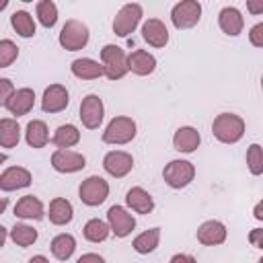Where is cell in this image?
<instances>
[{
	"label": "cell",
	"mask_w": 263,
	"mask_h": 263,
	"mask_svg": "<svg viewBox=\"0 0 263 263\" xmlns=\"http://www.w3.org/2000/svg\"><path fill=\"white\" fill-rule=\"evenodd\" d=\"M21 142V125L12 117H2L0 119V146L4 150L14 148Z\"/></svg>",
	"instance_id": "cell-26"
},
{
	"label": "cell",
	"mask_w": 263,
	"mask_h": 263,
	"mask_svg": "<svg viewBox=\"0 0 263 263\" xmlns=\"http://www.w3.org/2000/svg\"><path fill=\"white\" fill-rule=\"evenodd\" d=\"M168 263H197V259L193 255H189V253H177V255L171 257Z\"/></svg>",
	"instance_id": "cell-40"
},
{
	"label": "cell",
	"mask_w": 263,
	"mask_h": 263,
	"mask_svg": "<svg viewBox=\"0 0 263 263\" xmlns=\"http://www.w3.org/2000/svg\"><path fill=\"white\" fill-rule=\"evenodd\" d=\"M249 242L257 249H263V228H253L249 232Z\"/></svg>",
	"instance_id": "cell-38"
},
{
	"label": "cell",
	"mask_w": 263,
	"mask_h": 263,
	"mask_svg": "<svg viewBox=\"0 0 263 263\" xmlns=\"http://www.w3.org/2000/svg\"><path fill=\"white\" fill-rule=\"evenodd\" d=\"M201 18V4L197 0H181L171 8V23L175 29H191Z\"/></svg>",
	"instance_id": "cell-7"
},
{
	"label": "cell",
	"mask_w": 263,
	"mask_h": 263,
	"mask_svg": "<svg viewBox=\"0 0 263 263\" xmlns=\"http://www.w3.org/2000/svg\"><path fill=\"white\" fill-rule=\"evenodd\" d=\"M82 234H84V238H86L88 242H103V240H107V238H109L111 228H109V224H107L105 220L90 218V220L84 224Z\"/></svg>",
	"instance_id": "cell-31"
},
{
	"label": "cell",
	"mask_w": 263,
	"mask_h": 263,
	"mask_svg": "<svg viewBox=\"0 0 263 263\" xmlns=\"http://www.w3.org/2000/svg\"><path fill=\"white\" fill-rule=\"evenodd\" d=\"M70 105V92L64 84H49L41 97V109L45 113H60Z\"/></svg>",
	"instance_id": "cell-14"
},
{
	"label": "cell",
	"mask_w": 263,
	"mask_h": 263,
	"mask_svg": "<svg viewBox=\"0 0 263 263\" xmlns=\"http://www.w3.org/2000/svg\"><path fill=\"white\" fill-rule=\"evenodd\" d=\"M16 58H18L16 43L10 39H2L0 41V68H8Z\"/></svg>",
	"instance_id": "cell-35"
},
{
	"label": "cell",
	"mask_w": 263,
	"mask_h": 263,
	"mask_svg": "<svg viewBox=\"0 0 263 263\" xmlns=\"http://www.w3.org/2000/svg\"><path fill=\"white\" fill-rule=\"evenodd\" d=\"M226 236H228L226 224L220 220H205L197 226V232H195L197 242L203 247H218L226 240Z\"/></svg>",
	"instance_id": "cell-13"
},
{
	"label": "cell",
	"mask_w": 263,
	"mask_h": 263,
	"mask_svg": "<svg viewBox=\"0 0 263 263\" xmlns=\"http://www.w3.org/2000/svg\"><path fill=\"white\" fill-rule=\"evenodd\" d=\"M35 105V90L29 88V86H23V88H16L14 95L8 99V103L4 105V109L14 115V117H21V115H27Z\"/></svg>",
	"instance_id": "cell-16"
},
{
	"label": "cell",
	"mask_w": 263,
	"mask_h": 263,
	"mask_svg": "<svg viewBox=\"0 0 263 263\" xmlns=\"http://www.w3.org/2000/svg\"><path fill=\"white\" fill-rule=\"evenodd\" d=\"M253 216H255L257 220H261V222H263V199L255 203V208H253Z\"/></svg>",
	"instance_id": "cell-42"
},
{
	"label": "cell",
	"mask_w": 263,
	"mask_h": 263,
	"mask_svg": "<svg viewBox=\"0 0 263 263\" xmlns=\"http://www.w3.org/2000/svg\"><path fill=\"white\" fill-rule=\"evenodd\" d=\"M90 39V33H88V27L76 18H70L64 23L60 35H58V41L60 45L66 49V51H78V49H84L86 43Z\"/></svg>",
	"instance_id": "cell-4"
},
{
	"label": "cell",
	"mask_w": 263,
	"mask_h": 263,
	"mask_svg": "<svg viewBox=\"0 0 263 263\" xmlns=\"http://www.w3.org/2000/svg\"><path fill=\"white\" fill-rule=\"evenodd\" d=\"M78 197H80V201L84 205L97 208V205H101L109 197V183L103 177H99V175H90V177H86L80 183Z\"/></svg>",
	"instance_id": "cell-6"
},
{
	"label": "cell",
	"mask_w": 263,
	"mask_h": 263,
	"mask_svg": "<svg viewBox=\"0 0 263 263\" xmlns=\"http://www.w3.org/2000/svg\"><path fill=\"white\" fill-rule=\"evenodd\" d=\"M70 72L80 78V80H97L101 76H105V68L101 62L92 60V58H76L70 64Z\"/></svg>",
	"instance_id": "cell-21"
},
{
	"label": "cell",
	"mask_w": 263,
	"mask_h": 263,
	"mask_svg": "<svg viewBox=\"0 0 263 263\" xmlns=\"http://www.w3.org/2000/svg\"><path fill=\"white\" fill-rule=\"evenodd\" d=\"M14 86H12V82H10V78H0V103H2V107L8 103V99L14 95Z\"/></svg>",
	"instance_id": "cell-36"
},
{
	"label": "cell",
	"mask_w": 263,
	"mask_h": 263,
	"mask_svg": "<svg viewBox=\"0 0 263 263\" xmlns=\"http://www.w3.org/2000/svg\"><path fill=\"white\" fill-rule=\"evenodd\" d=\"M158 242H160V228H148V230H144L142 234H138V236L134 238L132 247H134L136 253L148 255V253L156 251Z\"/></svg>",
	"instance_id": "cell-30"
},
{
	"label": "cell",
	"mask_w": 263,
	"mask_h": 263,
	"mask_svg": "<svg viewBox=\"0 0 263 263\" xmlns=\"http://www.w3.org/2000/svg\"><path fill=\"white\" fill-rule=\"evenodd\" d=\"M218 25H220L222 33H226L228 37H238L242 33V27H245L242 12L236 6H224L218 12Z\"/></svg>",
	"instance_id": "cell-17"
},
{
	"label": "cell",
	"mask_w": 263,
	"mask_h": 263,
	"mask_svg": "<svg viewBox=\"0 0 263 263\" xmlns=\"http://www.w3.org/2000/svg\"><path fill=\"white\" fill-rule=\"evenodd\" d=\"M80 121L86 129H99L105 119V105L99 95H86L80 103Z\"/></svg>",
	"instance_id": "cell-9"
},
{
	"label": "cell",
	"mask_w": 263,
	"mask_h": 263,
	"mask_svg": "<svg viewBox=\"0 0 263 263\" xmlns=\"http://www.w3.org/2000/svg\"><path fill=\"white\" fill-rule=\"evenodd\" d=\"M101 64H103L105 76L109 80H121L129 72V68H127V53L119 45H113V43L103 45V49H101Z\"/></svg>",
	"instance_id": "cell-3"
},
{
	"label": "cell",
	"mask_w": 263,
	"mask_h": 263,
	"mask_svg": "<svg viewBox=\"0 0 263 263\" xmlns=\"http://www.w3.org/2000/svg\"><path fill=\"white\" fill-rule=\"evenodd\" d=\"M27 263H49V259H47L45 255H33Z\"/></svg>",
	"instance_id": "cell-43"
},
{
	"label": "cell",
	"mask_w": 263,
	"mask_h": 263,
	"mask_svg": "<svg viewBox=\"0 0 263 263\" xmlns=\"http://www.w3.org/2000/svg\"><path fill=\"white\" fill-rule=\"evenodd\" d=\"M125 205H127L132 212L146 216V214H150V212L154 210V197H152L144 187L136 185V187L127 189V193H125Z\"/></svg>",
	"instance_id": "cell-19"
},
{
	"label": "cell",
	"mask_w": 263,
	"mask_h": 263,
	"mask_svg": "<svg viewBox=\"0 0 263 263\" xmlns=\"http://www.w3.org/2000/svg\"><path fill=\"white\" fill-rule=\"evenodd\" d=\"M49 129L47 123L43 119H31L25 127V142L31 148H45V144L49 142Z\"/></svg>",
	"instance_id": "cell-25"
},
{
	"label": "cell",
	"mask_w": 263,
	"mask_h": 263,
	"mask_svg": "<svg viewBox=\"0 0 263 263\" xmlns=\"http://www.w3.org/2000/svg\"><path fill=\"white\" fill-rule=\"evenodd\" d=\"M162 179L171 189H185L195 179V166L193 162L183 160V158L171 160L162 168Z\"/></svg>",
	"instance_id": "cell-5"
},
{
	"label": "cell",
	"mask_w": 263,
	"mask_h": 263,
	"mask_svg": "<svg viewBox=\"0 0 263 263\" xmlns=\"http://www.w3.org/2000/svg\"><path fill=\"white\" fill-rule=\"evenodd\" d=\"M8 232H10V240H12L16 247H23V249L31 247V245L37 240V230H35L33 226L25 224V222L14 224Z\"/></svg>",
	"instance_id": "cell-32"
},
{
	"label": "cell",
	"mask_w": 263,
	"mask_h": 263,
	"mask_svg": "<svg viewBox=\"0 0 263 263\" xmlns=\"http://www.w3.org/2000/svg\"><path fill=\"white\" fill-rule=\"evenodd\" d=\"M127 68L136 76H148L156 70V58L146 49H134L127 55Z\"/></svg>",
	"instance_id": "cell-23"
},
{
	"label": "cell",
	"mask_w": 263,
	"mask_h": 263,
	"mask_svg": "<svg viewBox=\"0 0 263 263\" xmlns=\"http://www.w3.org/2000/svg\"><path fill=\"white\" fill-rule=\"evenodd\" d=\"M76 263H107L99 253H84L76 259Z\"/></svg>",
	"instance_id": "cell-39"
},
{
	"label": "cell",
	"mask_w": 263,
	"mask_h": 263,
	"mask_svg": "<svg viewBox=\"0 0 263 263\" xmlns=\"http://www.w3.org/2000/svg\"><path fill=\"white\" fill-rule=\"evenodd\" d=\"M249 41H251V45H255V47H263V21L251 27V31H249Z\"/></svg>",
	"instance_id": "cell-37"
},
{
	"label": "cell",
	"mask_w": 263,
	"mask_h": 263,
	"mask_svg": "<svg viewBox=\"0 0 263 263\" xmlns=\"http://www.w3.org/2000/svg\"><path fill=\"white\" fill-rule=\"evenodd\" d=\"M47 216H49V222H51L53 226H66V224H70L72 218H74V208H72V203H70L66 197H53V199L49 201V212H47Z\"/></svg>",
	"instance_id": "cell-24"
},
{
	"label": "cell",
	"mask_w": 263,
	"mask_h": 263,
	"mask_svg": "<svg viewBox=\"0 0 263 263\" xmlns=\"http://www.w3.org/2000/svg\"><path fill=\"white\" fill-rule=\"evenodd\" d=\"M247 123L236 113H220L212 121V134L222 144H236L242 140Z\"/></svg>",
	"instance_id": "cell-1"
},
{
	"label": "cell",
	"mask_w": 263,
	"mask_h": 263,
	"mask_svg": "<svg viewBox=\"0 0 263 263\" xmlns=\"http://www.w3.org/2000/svg\"><path fill=\"white\" fill-rule=\"evenodd\" d=\"M199 144H201V136L193 125H181L173 136V148L183 154L195 152L199 148Z\"/></svg>",
	"instance_id": "cell-18"
},
{
	"label": "cell",
	"mask_w": 263,
	"mask_h": 263,
	"mask_svg": "<svg viewBox=\"0 0 263 263\" xmlns=\"http://www.w3.org/2000/svg\"><path fill=\"white\" fill-rule=\"evenodd\" d=\"M49 249H51V255L58 261H68L76 251V238L72 234H68V232H62V234L53 236Z\"/></svg>",
	"instance_id": "cell-27"
},
{
	"label": "cell",
	"mask_w": 263,
	"mask_h": 263,
	"mask_svg": "<svg viewBox=\"0 0 263 263\" xmlns=\"http://www.w3.org/2000/svg\"><path fill=\"white\" fill-rule=\"evenodd\" d=\"M142 14H144V12H142V6H140L138 2L123 4V6L117 10L115 18H113V33H115L117 37H127V35L134 33L136 27L140 25Z\"/></svg>",
	"instance_id": "cell-8"
},
{
	"label": "cell",
	"mask_w": 263,
	"mask_h": 263,
	"mask_svg": "<svg viewBox=\"0 0 263 263\" xmlns=\"http://www.w3.org/2000/svg\"><path fill=\"white\" fill-rule=\"evenodd\" d=\"M35 14H37V21L45 29H51L58 23V6L51 0H39L35 4Z\"/></svg>",
	"instance_id": "cell-33"
},
{
	"label": "cell",
	"mask_w": 263,
	"mask_h": 263,
	"mask_svg": "<svg viewBox=\"0 0 263 263\" xmlns=\"http://www.w3.org/2000/svg\"><path fill=\"white\" fill-rule=\"evenodd\" d=\"M136 132H138V127H136V121L132 117L117 115L107 123L101 140L105 144H111V146H123V144H129L136 138Z\"/></svg>",
	"instance_id": "cell-2"
},
{
	"label": "cell",
	"mask_w": 263,
	"mask_h": 263,
	"mask_svg": "<svg viewBox=\"0 0 263 263\" xmlns=\"http://www.w3.org/2000/svg\"><path fill=\"white\" fill-rule=\"evenodd\" d=\"M261 88H263V76H261Z\"/></svg>",
	"instance_id": "cell-44"
},
{
	"label": "cell",
	"mask_w": 263,
	"mask_h": 263,
	"mask_svg": "<svg viewBox=\"0 0 263 263\" xmlns=\"http://www.w3.org/2000/svg\"><path fill=\"white\" fill-rule=\"evenodd\" d=\"M247 10L251 14H263V0H247Z\"/></svg>",
	"instance_id": "cell-41"
},
{
	"label": "cell",
	"mask_w": 263,
	"mask_h": 263,
	"mask_svg": "<svg viewBox=\"0 0 263 263\" xmlns=\"http://www.w3.org/2000/svg\"><path fill=\"white\" fill-rule=\"evenodd\" d=\"M33 181L31 171L25 166H8L2 171L0 175V189L2 191H16V189H25L29 187Z\"/></svg>",
	"instance_id": "cell-15"
},
{
	"label": "cell",
	"mask_w": 263,
	"mask_h": 263,
	"mask_svg": "<svg viewBox=\"0 0 263 263\" xmlns=\"http://www.w3.org/2000/svg\"><path fill=\"white\" fill-rule=\"evenodd\" d=\"M43 214H45V208L37 195H23L14 203V216L21 220H41Z\"/></svg>",
	"instance_id": "cell-22"
},
{
	"label": "cell",
	"mask_w": 263,
	"mask_h": 263,
	"mask_svg": "<svg viewBox=\"0 0 263 263\" xmlns=\"http://www.w3.org/2000/svg\"><path fill=\"white\" fill-rule=\"evenodd\" d=\"M142 37L152 47H164L168 43V29L160 18H148L142 25Z\"/></svg>",
	"instance_id": "cell-20"
},
{
	"label": "cell",
	"mask_w": 263,
	"mask_h": 263,
	"mask_svg": "<svg viewBox=\"0 0 263 263\" xmlns=\"http://www.w3.org/2000/svg\"><path fill=\"white\" fill-rule=\"evenodd\" d=\"M107 224L111 228V234H115L117 238H125L136 228V218L129 214L127 208H123V205H111L107 210Z\"/></svg>",
	"instance_id": "cell-10"
},
{
	"label": "cell",
	"mask_w": 263,
	"mask_h": 263,
	"mask_svg": "<svg viewBox=\"0 0 263 263\" xmlns=\"http://www.w3.org/2000/svg\"><path fill=\"white\" fill-rule=\"evenodd\" d=\"M10 25H12V29L16 31V35L23 37V39H29V37H33V35L37 33L35 18H33L27 10H14V12L10 14Z\"/></svg>",
	"instance_id": "cell-29"
},
{
	"label": "cell",
	"mask_w": 263,
	"mask_h": 263,
	"mask_svg": "<svg viewBox=\"0 0 263 263\" xmlns=\"http://www.w3.org/2000/svg\"><path fill=\"white\" fill-rule=\"evenodd\" d=\"M80 142V132L76 125L72 123H66V125H60L55 127L53 136H51V144L58 146V148H64V150H70L72 146H76Z\"/></svg>",
	"instance_id": "cell-28"
},
{
	"label": "cell",
	"mask_w": 263,
	"mask_h": 263,
	"mask_svg": "<svg viewBox=\"0 0 263 263\" xmlns=\"http://www.w3.org/2000/svg\"><path fill=\"white\" fill-rule=\"evenodd\" d=\"M259 263H263V257H261V259H259Z\"/></svg>",
	"instance_id": "cell-45"
},
{
	"label": "cell",
	"mask_w": 263,
	"mask_h": 263,
	"mask_svg": "<svg viewBox=\"0 0 263 263\" xmlns=\"http://www.w3.org/2000/svg\"><path fill=\"white\" fill-rule=\"evenodd\" d=\"M103 168H105L107 175H111L115 179H121V177L132 173L134 156L129 152H125V150H111L103 158Z\"/></svg>",
	"instance_id": "cell-12"
},
{
	"label": "cell",
	"mask_w": 263,
	"mask_h": 263,
	"mask_svg": "<svg viewBox=\"0 0 263 263\" xmlns=\"http://www.w3.org/2000/svg\"><path fill=\"white\" fill-rule=\"evenodd\" d=\"M51 166L53 171L58 173H64V175H72V173H78L86 166V158L76 152V150H64V148H58L53 154H51Z\"/></svg>",
	"instance_id": "cell-11"
},
{
	"label": "cell",
	"mask_w": 263,
	"mask_h": 263,
	"mask_svg": "<svg viewBox=\"0 0 263 263\" xmlns=\"http://www.w3.org/2000/svg\"><path fill=\"white\" fill-rule=\"evenodd\" d=\"M247 168L251 175H263V148L259 144H251L247 148Z\"/></svg>",
	"instance_id": "cell-34"
}]
</instances>
